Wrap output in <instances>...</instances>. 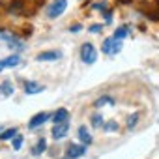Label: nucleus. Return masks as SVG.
Listing matches in <instances>:
<instances>
[{
  "mask_svg": "<svg viewBox=\"0 0 159 159\" xmlns=\"http://www.w3.org/2000/svg\"><path fill=\"white\" fill-rule=\"evenodd\" d=\"M47 118H49V114H47V112H39V114H36V116L28 122V127H30V129H36L38 125L45 124V122H47Z\"/></svg>",
  "mask_w": 159,
  "mask_h": 159,
  "instance_id": "7",
  "label": "nucleus"
},
{
  "mask_svg": "<svg viewBox=\"0 0 159 159\" xmlns=\"http://www.w3.org/2000/svg\"><path fill=\"white\" fill-rule=\"evenodd\" d=\"M0 90H2L4 96H11V94H13V84H11V81H4L2 86H0Z\"/></svg>",
  "mask_w": 159,
  "mask_h": 159,
  "instance_id": "14",
  "label": "nucleus"
},
{
  "mask_svg": "<svg viewBox=\"0 0 159 159\" xmlns=\"http://www.w3.org/2000/svg\"><path fill=\"white\" fill-rule=\"evenodd\" d=\"M105 129H107V131H116V129H118V124H116V122H109V124L105 125Z\"/></svg>",
  "mask_w": 159,
  "mask_h": 159,
  "instance_id": "21",
  "label": "nucleus"
},
{
  "mask_svg": "<svg viewBox=\"0 0 159 159\" xmlns=\"http://www.w3.org/2000/svg\"><path fill=\"white\" fill-rule=\"evenodd\" d=\"M101 51H103L105 54H116V52H120V51H122V43H120V39L109 38V39H105V41H103Z\"/></svg>",
  "mask_w": 159,
  "mask_h": 159,
  "instance_id": "2",
  "label": "nucleus"
},
{
  "mask_svg": "<svg viewBox=\"0 0 159 159\" xmlns=\"http://www.w3.org/2000/svg\"><path fill=\"white\" fill-rule=\"evenodd\" d=\"M21 146H23V137L15 135L13 137V150H21Z\"/></svg>",
  "mask_w": 159,
  "mask_h": 159,
  "instance_id": "18",
  "label": "nucleus"
},
{
  "mask_svg": "<svg viewBox=\"0 0 159 159\" xmlns=\"http://www.w3.org/2000/svg\"><path fill=\"white\" fill-rule=\"evenodd\" d=\"M79 139H81V142H84L86 146L92 142V137H90V133H88V129H86L84 125L79 127Z\"/></svg>",
  "mask_w": 159,
  "mask_h": 159,
  "instance_id": "10",
  "label": "nucleus"
},
{
  "mask_svg": "<svg viewBox=\"0 0 159 159\" xmlns=\"http://www.w3.org/2000/svg\"><path fill=\"white\" fill-rule=\"evenodd\" d=\"M81 58H83L86 64H94V62L98 60V52H96V49H94L92 43H84V45H83V49H81Z\"/></svg>",
  "mask_w": 159,
  "mask_h": 159,
  "instance_id": "3",
  "label": "nucleus"
},
{
  "mask_svg": "<svg viewBox=\"0 0 159 159\" xmlns=\"http://www.w3.org/2000/svg\"><path fill=\"white\" fill-rule=\"evenodd\" d=\"M127 34H129L127 26H120V28H118V30L114 32V36H112V38H114V39H124V38H125Z\"/></svg>",
  "mask_w": 159,
  "mask_h": 159,
  "instance_id": "16",
  "label": "nucleus"
},
{
  "mask_svg": "<svg viewBox=\"0 0 159 159\" xmlns=\"http://www.w3.org/2000/svg\"><path fill=\"white\" fill-rule=\"evenodd\" d=\"M67 116H69V112L66 111V109H58L56 112H54V124H62V122H67Z\"/></svg>",
  "mask_w": 159,
  "mask_h": 159,
  "instance_id": "11",
  "label": "nucleus"
},
{
  "mask_svg": "<svg viewBox=\"0 0 159 159\" xmlns=\"http://www.w3.org/2000/svg\"><path fill=\"white\" fill-rule=\"evenodd\" d=\"M41 90H43V86L38 84V83H34V81H26L25 83V92L26 94H39Z\"/></svg>",
  "mask_w": 159,
  "mask_h": 159,
  "instance_id": "9",
  "label": "nucleus"
},
{
  "mask_svg": "<svg viewBox=\"0 0 159 159\" xmlns=\"http://www.w3.org/2000/svg\"><path fill=\"white\" fill-rule=\"evenodd\" d=\"M94 8L96 10H107V4L105 2H98V4H94Z\"/></svg>",
  "mask_w": 159,
  "mask_h": 159,
  "instance_id": "22",
  "label": "nucleus"
},
{
  "mask_svg": "<svg viewBox=\"0 0 159 159\" xmlns=\"http://www.w3.org/2000/svg\"><path fill=\"white\" fill-rule=\"evenodd\" d=\"M45 148H47V140H45V139H39V140H38V144L32 148V153H34V155H39V153H43V152H45Z\"/></svg>",
  "mask_w": 159,
  "mask_h": 159,
  "instance_id": "12",
  "label": "nucleus"
},
{
  "mask_svg": "<svg viewBox=\"0 0 159 159\" xmlns=\"http://www.w3.org/2000/svg\"><path fill=\"white\" fill-rule=\"evenodd\" d=\"M137 120H139V114L129 116V120H127V127H129V129H131V127H135V125H137Z\"/></svg>",
  "mask_w": 159,
  "mask_h": 159,
  "instance_id": "20",
  "label": "nucleus"
},
{
  "mask_svg": "<svg viewBox=\"0 0 159 159\" xmlns=\"http://www.w3.org/2000/svg\"><path fill=\"white\" fill-rule=\"evenodd\" d=\"M99 30H101V26H99V25H92V26H90V32H94V34H98Z\"/></svg>",
  "mask_w": 159,
  "mask_h": 159,
  "instance_id": "23",
  "label": "nucleus"
},
{
  "mask_svg": "<svg viewBox=\"0 0 159 159\" xmlns=\"http://www.w3.org/2000/svg\"><path fill=\"white\" fill-rule=\"evenodd\" d=\"M8 47H10L11 51H17V52L25 51V43H23V41H19V39H15V38L10 41V45H8Z\"/></svg>",
  "mask_w": 159,
  "mask_h": 159,
  "instance_id": "13",
  "label": "nucleus"
},
{
  "mask_svg": "<svg viewBox=\"0 0 159 159\" xmlns=\"http://www.w3.org/2000/svg\"><path fill=\"white\" fill-rule=\"evenodd\" d=\"M103 105H114V99L109 98V96H103V98H99V99L94 103V107H103Z\"/></svg>",
  "mask_w": 159,
  "mask_h": 159,
  "instance_id": "15",
  "label": "nucleus"
},
{
  "mask_svg": "<svg viewBox=\"0 0 159 159\" xmlns=\"http://www.w3.org/2000/svg\"><path fill=\"white\" fill-rule=\"evenodd\" d=\"M92 125H94V127H99V125H103V118H101L99 114H94V116H92Z\"/></svg>",
  "mask_w": 159,
  "mask_h": 159,
  "instance_id": "19",
  "label": "nucleus"
},
{
  "mask_svg": "<svg viewBox=\"0 0 159 159\" xmlns=\"http://www.w3.org/2000/svg\"><path fill=\"white\" fill-rule=\"evenodd\" d=\"M69 131V122H62V124H54L52 127V137L54 139H64Z\"/></svg>",
  "mask_w": 159,
  "mask_h": 159,
  "instance_id": "4",
  "label": "nucleus"
},
{
  "mask_svg": "<svg viewBox=\"0 0 159 159\" xmlns=\"http://www.w3.org/2000/svg\"><path fill=\"white\" fill-rule=\"evenodd\" d=\"M66 8H67V0H54V2L49 6V10H47L49 19H56V17H60V15L66 11Z\"/></svg>",
  "mask_w": 159,
  "mask_h": 159,
  "instance_id": "1",
  "label": "nucleus"
},
{
  "mask_svg": "<svg viewBox=\"0 0 159 159\" xmlns=\"http://www.w3.org/2000/svg\"><path fill=\"white\" fill-rule=\"evenodd\" d=\"M62 56V52L60 51H47V52H39L38 54V60H58Z\"/></svg>",
  "mask_w": 159,
  "mask_h": 159,
  "instance_id": "8",
  "label": "nucleus"
},
{
  "mask_svg": "<svg viewBox=\"0 0 159 159\" xmlns=\"http://www.w3.org/2000/svg\"><path fill=\"white\" fill-rule=\"evenodd\" d=\"M69 30H71L73 34H77V32H81V25H73V26H71Z\"/></svg>",
  "mask_w": 159,
  "mask_h": 159,
  "instance_id": "24",
  "label": "nucleus"
},
{
  "mask_svg": "<svg viewBox=\"0 0 159 159\" xmlns=\"http://www.w3.org/2000/svg\"><path fill=\"white\" fill-rule=\"evenodd\" d=\"M67 159H71V157H67Z\"/></svg>",
  "mask_w": 159,
  "mask_h": 159,
  "instance_id": "26",
  "label": "nucleus"
},
{
  "mask_svg": "<svg viewBox=\"0 0 159 159\" xmlns=\"http://www.w3.org/2000/svg\"><path fill=\"white\" fill-rule=\"evenodd\" d=\"M19 64H21V58H19L17 54H13V56H10V58L0 60V71L6 69V67H15V66H19Z\"/></svg>",
  "mask_w": 159,
  "mask_h": 159,
  "instance_id": "6",
  "label": "nucleus"
},
{
  "mask_svg": "<svg viewBox=\"0 0 159 159\" xmlns=\"http://www.w3.org/2000/svg\"><path fill=\"white\" fill-rule=\"evenodd\" d=\"M15 135H17V129H13V127H11V129H6L2 135H0V140H10V139H13Z\"/></svg>",
  "mask_w": 159,
  "mask_h": 159,
  "instance_id": "17",
  "label": "nucleus"
},
{
  "mask_svg": "<svg viewBox=\"0 0 159 159\" xmlns=\"http://www.w3.org/2000/svg\"><path fill=\"white\" fill-rule=\"evenodd\" d=\"M84 153H86V146L69 144V148H67V157H71V159H77V157H81Z\"/></svg>",
  "mask_w": 159,
  "mask_h": 159,
  "instance_id": "5",
  "label": "nucleus"
},
{
  "mask_svg": "<svg viewBox=\"0 0 159 159\" xmlns=\"http://www.w3.org/2000/svg\"><path fill=\"white\" fill-rule=\"evenodd\" d=\"M11 0H0V4H10Z\"/></svg>",
  "mask_w": 159,
  "mask_h": 159,
  "instance_id": "25",
  "label": "nucleus"
}]
</instances>
